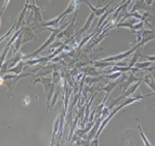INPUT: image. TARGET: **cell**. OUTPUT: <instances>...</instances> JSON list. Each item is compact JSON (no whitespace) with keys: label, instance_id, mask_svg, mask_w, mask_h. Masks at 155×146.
Masks as SVG:
<instances>
[{"label":"cell","instance_id":"cell-1","mask_svg":"<svg viewBox=\"0 0 155 146\" xmlns=\"http://www.w3.org/2000/svg\"><path fill=\"white\" fill-rule=\"evenodd\" d=\"M68 24H69V22H66V23H64L63 25H61V26L58 27V28L54 29V31H52V33H51V35H50L49 39H47V42H44V44H42V46L39 47L38 49L36 50V51H34L33 53H31V54H28V55H26V56H24L23 60L30 59V58H35V57L39 54V53L42 52L45 49H47V48H48L49 46H51V45L53 44L54 41H55V39H56V37L58 36V34L62 31V30L65 28V27L68 26Z\"/></svg>","mask_w":155,"mask_h":146},{"label":"cell","instance_id":"cell-2","mask_svg":"<svg viewBox=\"0 0 155 146\" xmlns=\"http://www.w3.org/2000/svg\"><path fill=\"white\" fill-rule=\"evenodd\" d=\"M29 76H33L31 74H24V75H2L1 76V84H5L7 87V93L6 97H11L14 91L15 85L18 83L19 80H21L22 78L25 77H29Z\"/></svg>","mask_w":155,"mask_h":146},{"label":"cell","instance_id":"cell-3","mask_svg":"<svg viewBox=\"0 0 155 146\" xmlns=\"http://www.w3.org/2000/svg\"><path fill=\"white\" fill-rule=\"evenodd\" d=\"M141 82H142V80H140V81H137V82H136V84H134V85H130V86L128 87V89L127 90H125V91L123 92L120 97H118V99H116V100H114L113 103H112L111 105L109 106V109L110 110H112L114 108V106H118L120 103L122 102V100H124L125 99H127L128 97H130V95L132 94V93H134L136 91H137V88L140 87V85H141Z\"/></svg>","mask_w":155,"mask_h":146},{"label":"cell","instance_id":"cell-4","mask_svg":"<svg viewBox=\"0 0 155 146\" xmlns=\"http://www.w3.org/2000/svg\"><path fill=\"white\" fill-rule=\"evenodd\" d=\"M77 15H78V12H74V17L72 19V21L71 23L68 24V26L66 27L64 30H62L61 32L58 34L57 39H61V37H65L66 39H72L74 36V29H76V19H77Z\"/></svg>","mask_w":155,"mask_h":146},{"label":"cell","instance_id":"cell-5","mask_svg":"<svg viewBox=\"0 0 155 146\" xmlns=\"http://www.w3.org/2000/svg\"><path fill=\"white\" fill-rule=\"evenodd\" d=\"M139 48H142V46L139 44V42H137L136 46H134L130 50H128V51H126V52H124V53H120V54L115 55V56H111V57H107V58H104V59H101V60H104V61H107V62L119 61V60H121V59H123V58H127V57H128L130 54H134V52L136 51L137 49H139Z\"/></svg>","mask_w":155,"mask_h":146},{"label":"cell","instance_id":"cell-6","mask_svg":"<svg viewBox=\"0 0 155 146\" xmlns=\"http://www.w3.org/2000/svg\"><path fill=\"white\" fill-rule=\"evenodd\" d=\"M155 39V29H151V30H148V29H145L143 28L142 30V41L139 42L142 47H144L147 42L153 41Z\"/></svg>","mask_w":155,"mask_h":146},{"label":"cell","instance_id":"cell-7","mask_svg":"<svg viewBox=\"0 0 155 146\" xmlns=\"http://www.w3.org/2000/svg\"><path fill=\"white\" fill-rule=\"evenodd\" d=\"M142 81H144V83H146L147 86L150 87L152 90H153V93L147 94V95H145V97L155 95V79H154L153 74H152V73H148V74H146L143 78H142Z\"/></svg>","mask_w":155,"mask_h":146},{"label":"cell","instance_id":"cell-8","mask_svg":"<svg viewBox=\"0 0 155 146\" xmlns=\"http://www.w3.org/2000/svg\"><path fill=\"white\" fill-rule=\"evenodd\" d=\"M114 1H115V0H111V2H110L109 4H107L106 6L101 7V8H97V7H94V6L92 5V4L90 3V2L88 1V0H84L83 2H85V3H86V4H88L89 7H90V9H91V12H94V15H95V16L101 17L102 15H104V12H106L107 11V9H109V7L111 6V4L113 3Z\"/></svg>","mask_w":155,"mask_h":146},{"label":"cell","instance_id":"cell-9","mask_svg":"<svg viewBox=\"0 0 155 146\" xmlns=\"http://www.w3.org/2000/svg\"><path fill=\"white\" fill-rule=\"evenodd\" d=\"M25 65H26V61L25 60H21L16 66L12 67V69H7L4 72H1V75L6 74H15V75H21V73L23 72V70L25 69Z\"/></svg>","mask_w":155,"mask_h":146},{"label":"cell","instance_id":"cell-10","mask_svg":"<svg viewBox=\"0 0 155 146\" xmlns=\"http://www.w3.org/2000/svg\"><path fill=\"white\" fill-rule=\"evenodd\" d=\"M22 34H23V45L26 44L28 42L31 41H35L36 39V35L32 31V29L30 28L29 26L23 27V31H22Z\"/></svg>","mask_w":155,"mask_h":146},{"label":"cell","instance_id":"cell-11","mask_svg":"<svg viewBox=\"0 0 155 146\" xmlns=\"http://www.w3.org/2000/svg\"><path fill=\"white\" fill-rule=\"evenodd\" d=\"M102 117H98L97 119H95V123L93 124V127H91V130L89 131V133L87 134V141H92L95 138V136L97 134V131H98L99 127L101 124V121H102Z\"/></svg>","mask_w":155,"mask_h":146},{"label":"cell","instance_id":"cell-12","mask_svg":"<svg viewBox=\"0 0 155 146\" xmlns=\"http://www.w3.org/2000/svg\"><path fill=\"white\" fill-rule=\"evenodd\" d=\"M144 97H145V95H142L141 92H137V93L134 95V97H128L127 99H125L124 100H122V102L118 105V107L120 108V109H122V108L126 107V106L130 105V104H132V103H134V102H137L139 100H142V99H144Z\"/></svg>","mask_w":155,"mask_h":146},{"label":"cell","instance_id":"cell-13","mask_svg":"<svg viewBox=\"0 0 155 146\" xmlns=\"http://www.w3.org/2000/svg\"><path fill=\"white\" fill-rule=\"evenodd\" d=\"M37 83H41V84L44 85L45 92H46V93H48V92H49V89H50V87H51L52 83H53V80H52V79H50V78L38 77V78H36V79L34 80L33 85L37 84Z\"/></svg>","mask_w":155,"mask_h":146},{"label":"cell","instance_id":"cell-14","mask_svg":"<svg viewBox=\"0 0 155 146\" xmlns=\"http://www.w3.org/2000/svg\"><path fill=\"white\" fill-rule=\"evenodd\" d=\"M140 9H143L145 12H149L150 11V5L146 3L145 0H137L136 3L134 4L132 8L130 9V12H139Z\"/></svg>","mask_w":155,"mask_h":146},{"label":"cell","instance_id":"cell-15","mask_svg":"<svg viewBox=\"0 0 155 146\" xmlns=\"http://www.w3.org/2000/svg\"><path fill=\"white\" fill-rule=\"evenodd\" d=\"M78 1H79V0H71V2H69V4L67 5L65 11L61 14V17L64 18V17L68 16V15L72 14L74 12H77L76 9H77L78 5H79V2H78Z\"/></svg>","mask_w":155,"mask_h":146},{"label":"cell","instance_id":"cell-16","mask_svg":"<svg viewBox=\"0 0 155 146\" xmlns=\"http://www.w3.org/2000/svg\"><path fill=\"white\" fill-rule=\"evenodd\" d=\"M119 82H120V80H119V79L114 80L113 82H107V85H106V86H104V87L97 88V91H99V90H104V91H107L106 97H109L110 93H111V92L113 91V89H114V88L116 87L117 85L119 84Z\"/></svg>","mask_w":155,"mask_h":146},{"label":"cell","instance_id":"cell-17","mask_svg":"<svg viewBox=\"0 0 155 146\" xmlns=\"http://www.w3.org/2000/svg\"><path fill=\"white\" fill-rule=\"evenodd\" d=\"M96 16L94 15V12H90V15H89V17H88V19H87V21L85 22V25H84V27L82 28L81 30H80L78 33L74 35V37H76L77 35H80V34H83V33H85L86 31H88L89 30V28H90V26H91V24H92V22H93V20H94V18H95Z\"/></svg>","mask_w":155,"mask_h":146},{"label":"cell","instance_id":"cell-18","mask_svg":"<svg viewBox=\"0 0 155 146\" xmlns=\"http://www.w3.org/2000/svg\"><path fill=\"white\" fill-rule=\"evenodd\" d=\"M107 31L106 29H104V32H102V34H101V35H99V36L97 37L95 41H93V39H92V41H90L91 42H89V44L87 45V47H86V49H85V50H86V51H89V49H92V48L95 47L97 44H99V42H101V41H102V39H104V37H106L107 35L109 34V33H107Z\"/></svg>","mask_w":155,"mask_h":146},{"label":"cell","instance_id":"cell-19","mask_svg":"<svg viewBox=\"0 0 155 146\" xmlns=\"http://www.w3.org/2000/svg\"><path fill=\"white\" fill-rule=\"evenodd\" d=\"M142 21H144L145 23L151 24V26H153V25H155V16L150 14V12H145L143 14Z\"/></svg>","mask_w":155,"mask_h":146},{"label":"cell","instance_id":"cell-20","mask_svg":"<svg viewBox=\"0 0 155 146\" xmlns=\"http://www.w3.org/2000/svg\"><path fill=\"white\" fill-rule=\"evenodd\" d=\"M116 64V62H107L104 61V60H98V61L93 62V66H95L96 69H104L107 66H114Z\"/></svg>","mask_w":155,"mask_h":146},{"label":"cell","instance_id":"cell-21","mask_svg":"<svg viewBox=\"0 0 155 146\" xmlns=\"http://www.w3.org/2000/svg\"><path fill=\"white\" fill-rule=\"evenodd\" d=\"M142 48H144V47H142ZM140 56H141V50H140V48H139V49H137L136 51L134 52V55H132L130 61H129L128 66L129 67H134V65H136L137 62V59H139Z\"/></svg>","mask_w":155,"mask_h":146},{"label":"cell","instance_id":"cell-22","mask_svg":"<svg viewBox=\"0 0 155 146\" xmlns=\"http://www.w3.org/2000/svg\"><path fill=\"white\" fill-rule=\"evenodd\" d=\"M104 76H102V75H101V76H97L95 78H92V76L90 77H85V82L87 83V85H92L93 83H97L99 81H104Z\"/></svg>","mask_w":155,"mask_h":146},{"label":"cell","instance_id":"cell-23","mask_svg":"<svg viewBox=\"0 0 155 146\" xmlns=\"http://www.w3.org/2000/svg\"><path fill=\"white\" fill-rule=\"evenodd\" d=\"M60 114L59 116H57L56 120H55V123H54V129H53V136H52V142H51V145H54V141H55V137H56L57 133L59 132V124H60Z\"/></svg>","mask_w":155,"mask_h":146},{"label":"cell","instance_id":"cell-24","mask_svg":"<svg viewBox=\"0 0 155 146\" xmlns=\"http://www.w3.org/2000/svg\"><path fill=\"white\" fill-rule=\"evenodd\" d=\"M61 90H62L61 86H58V88H57V90L55 91L53 99H52V100H51V105H50V109H49L50 111H52V109L54 108V106L56 105L57 100H58V97H59V95H60V92H61Z\"/></svg>","mask_w":155,"mask_h":146},{"label":"cell","instance_id":"cell-25","mask_svg":"<svg viewBox=\"0 0 155 146\" xmlns=\"http://www.w3.org/2000/svg\"><path fill=\"white\" fill-rule=\"evenodd\" d=\"M137 130H139V132H140V135H141V138H142V140H143V142H144V144L146 145V146H150V145H152L151 143L149 142L148 139L146 138V136H145L144 134V132H143V130H142V127H141V124H137Z\"/></svg>","mask_w":155,"mask_h":146},{"label":"cell","instance_id":"cell-26","mask_svg":"<svg viewBox=\"0 0 155 146\" xmlns=\"http://www.w3.org/2000/svg\"><path fill=\"white\" fill-rule=\"evenodd\" d=\"M122 74H123V73H121V72H115V73H112L111 75L106 74L104 77H106L107 80H117L122 76Z\"/></svg>","mask_w":155,"mask_h":146},{"label":"cell","instance_id":"cell-27","mask_svg":"<svg viewBox=\"0 0 155 146\" xmlns=\"http://www.w3.org/2000/svg\"><path fill=\"white\" fill-rule=\"evenodd\" d=\"M152 64V61H149V60H147V61L145 62H137L136 63V67L137 70H141V69H147V67L149 66V65Z\"/></svg>","mask_w":155,"mask_h":146},{"label":"cell","instance_id":"cell-28","mask_svg":"<svg viewBox=\"0 0 155 146\" xmlns=\"http://www.w3.org/2000/svg\"><path fill=\"white\" fill-rule=\"evenodd\" d=\"M60 79H61V76H60V74L58 72H57V70H54L53 72V83H55V84H57L59 81H60Z\"/></svg>","mask_w":155,"mask_h":146},{"label":"cell","instance_id":"cell-29","mask_svg":"<svg viewBox=\"0 0 155 146\" xmlns=\"http://www.w3.org/2000/svg\"><path fill=\"white\" fill-rule=\"evenodd\" d=\"M93 35H94V34H91V35H88V36H86V37H85V39H83V41H82L81 42H80V45H79V46H78V50H79L80 48H81L82 46H84V45H85V42H86L90 41V39H91V37L93 36Z\"/></svg>","mask_w":155,"mask_h":146},{"label":"cell","instance_id":"cell-30","mask_svg":"<svg viewBox=\"0 0 155 146\" xmlns=\"http://www.w3.org/2000/svg\"><path fill=\"white\" fill-rule=\"evenodd\" d=\"M9 1H11V0H4V3H3V5H2V9H1V14H3L4 11H5V8H6L7 4L9 3Z\"/></svg>","mask_w":155,"mask_h":146},{"label":"cell","instance_id":"cell-31","mask_svg":"<svg viewBox=\"0 0 155 146\" xmlns=\"http://www.w3.org/2000/svg\"><path fill=\"white\" fill-rule=\"evenodd\" d=\"M145 58H146L147 60H149V61L154 62L155 61V55L154 56H145Z\"/></svg>","mask_w":155,"mask_h":146},{"label":"cell","instance_id":"cell-32","mask_svg":"<svg viewBox=\"0 0 155 146\" xmlns=\"http://www.w3.org/2000/svg\"><path fill=\"white\" fill-rule=\"evenodd\" d=\"M92 141H93V142L90 143V145H98L99 144V143H98V139H96V138H94V139L92 140Z\"/></svg>","mask_w":155,"mask_h":146},{"label":"cell","instance_id":"cell-33","mask_svg":"<svg viewBox=\"0 0 155 146\" xmlns=\"http://www.w3.org/2000/svg\"><path fill=\"white\" fill-rule=\"evenodd\" d=\"M145 1H146V3L148 4V5L151 6V5H152V3L154 2V0H145Z\"/></svg>","mask_w":155,"mask_h":146},{"label":"cell","instance_id":"cell-34","mask_svg":"<svg viewBox=\"0 0 155 146\" xmlns=\"http://www.w3.org/2000/svg\"><path fill=\"white\" fill-rule=\"evenodd\" d=\"M87 63H85V62H80V63H77L76 66L77 67H81V66H83V65H86Z\"/></svg>","mask_w":155,"mask_h":146}]
</instances>
